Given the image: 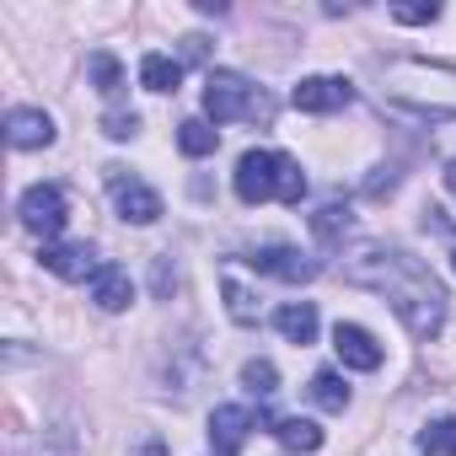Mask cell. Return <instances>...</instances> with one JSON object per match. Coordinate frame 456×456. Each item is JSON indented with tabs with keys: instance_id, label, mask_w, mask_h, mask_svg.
Segmentation results:
<instances>
[{
	"instance_id": "obj_2",
	"label": "cell",
	"mask_w": 456,
	"mask_h": 456,
	"mask_svg": "<svg viewBox=\"0 0 456 456\" xmlns=\"http://www.w3.org/2000/svg\"><path fill=\"white\" fill-rule=\"evenodd\" d=\"M237 199L242 204H269V199H285V204H301L306 199V177L290 156L280 151H248L237 161Z\"/></svg>"
},
{
	"instance_id": "obj_9",
	"label": "cell",
	"mask_w": 456,
	"mask_h": 456,
	"mask_svg": "<svg viewBox=\"0 0 456 456\" xmlns=\"http://www.w3.org/2000/svg\"><path fill=\"white\" fill-rule=\"evenodd\" d=\"M6 140L17 151H44V145H54V118L44 108H12L6 113Z\"/></svg>"
},
{
	"instance_id": "obj_13",
	"label": "cell",
	"mask_w": 456,
	"mask_h": 456,
	"mask_svg": "<svg viewBox=\"0 0 456 456\" xmlns=\"http://www.w3.org/2000/svg\"><path fill=\"white\" fill-rule=\"evenodd\" d=\"M274 328H280L290 344H312V338H317V306H312V301H290V306L274 312Z\"/></svg>"
},
{
	"instance_id": "obj_4",
	"label": "cell",
	"mask_w": 456,
	"mask_h": 456,
	"mask_svg": "<svg viewBox=\"0 0 456 456\" xmlns=\"http://www.w3.org/2000/svg\"><path fill=\"white\" fill-rule=\"evenodd\" d=\"M17 215H22V225H28L33 237L54 242V237L65 232V220H70V199H65V188H60V183H33V188L22 193Z\"/></svg>"
},
{
	"instance_id": "obj_14",
	"label": "cell",
	"mask_w": 456,
	"mask_h": 456,
	"mask_svg": "<svg viewBox=\"0 0 456 456\" xmlns=\"http://www.w3.org/2000/svg\"><path fill=\"white\" fill-rule=\"evenodd\" d=\"M177 81H183V60H172V54H145L140 60V86L145 92H177Z\"/></svg>"
},
{
	"instance_id": "obj_1",
	"label": "cell",
	"mask_w": 456,
	"mask_h": 456,
	"mask_svg": "<svg viewBox=\"0 0 456 456\" xmlns=\"http://www.w3.org/2000/svg\"><path fill=\"white\" fill-rule=\"evenodd\" d=\"M344 274L354 285H370L392 301V312L403 317V328L413 338H435L445 328V285L408 253L397 248H360L354 258H344Z\"/></svg>"
},
{
	"instance_id": "obj_5",
	"label": "cell",
	"mask_w": 456,
	"mask_h": 456,
	"mask_svg": "<svg viewBox=\"0 0 456 456\" xmlns=\"http://www.w3.org/2000/svg\"><path fill=\"white\" fill-rule=\"evenodd\" d=\"M290 102H296L301 113H338V108L354 102V86H349L344 76H306V81L290 92Z\"/></svg>"
},
{
	"instance_id": "obj_23",
	"label": "cell",
	"mask_w": 456,
	"mask_h": 456,
	"mask_svg": "<svg viewBox=\"0 0 456 456\" xmlns=\"http://www.w3.org/2000/svg\"><path fill=\"white\" fill-rule=\"evenodd\" d=\"M102 134L108 140H134L140 134V113H108L102 118Z\"/></svg>"
},
{
	"instance_id": "obj_10",
	"label": "cell",
	"mask_w": 456,
	"mask_h": 456,
	"mask_svg": "<svg viewBox=\"0 0 456 456\" xmlns=\"http://www.w3.org/2000/svg\"><path fill=\"white\" fill-rule=\"evenodd\" d=\"M333 349H338V360H344L349 370H376V365H381V344H376L360 322H338V328H333Z\"/></svg>"
},
{
	"instance_id": "obj_3",
	"label": "cell",
	"mask_w": 456,
	"mask_h": 456,
	"mask_svg": "<svg viewBox=\"0 0 456 456\" xmlns=\"http://www.w3.org/2000/svg\"><path fill=\"white\" fill-rule=\"evenodd\" d=\"M204 113H209V124L269 118V97L248 76H237V70H209V81H204Z\"/></svg>"
},
{
	"instance_id": "obj_27",
	"label": "cell",
	"mask_w": 456,
	"mask_h": 456,
	"mask_svg": "<svg viewBox=\"0 0 456 456\" xmlns=\"http://www.w3.org/2000/svg\"><path fill=\"white\" fill-rule=\"evenodd\" d=\"M451 269H456V253H451Z\"/></svg>"
},
{
	"instance_id": "obj_26",
	"label": "cell",
	"mask_w": 456,
	"mask_h": 456,
	"mask_svg": "<svg viewBox=\"0 0 456 456\" xmlns=\"http://www.w3.org/2000/svg\"><path fill=\"white\" fill-rule=\"evenodd\" d=\"M445 188L456 193V161H445Z\"/></svg>"
},
{
	"instance_id": "obj_12",
	"label": "cell",
	"mask_w": 456,
	"mask_h": 456,
	"mask_svg": "<svg viewBox=\"0 0 456 456\" xmlns=\"http://www.w3.org/2000/svg\"><path fill=\"white\" fill-rule=\"evenodd\" d=\"M92 301H97L102 312H124V306L134 301V285H129V274H124L118 264H102V269L92 274Z\"/></svg>"
},
{
	"instance_id": "obj_8",
	"label": "cell",
	"mask_w": 456,
	"mask_h": 456,
	"mask_svg": "<svg viewBox=\"0 0 456 456\" xmlns=\"http://www.w3.org/2000/svg\"><path fill=\"white\" fill-rule=\"evenodd\" d=\"M258 274H269V280H285V285H306V280H317V258H301L296 248H258L253 258H248Z\"/></svg>"
},
{
	"instance_id": "obj_16",
	"label": "cell",
	"mask_w": 456,
	"mask_h": 456,
	"mask_svg": "<svg viewBox=\"0 0 456 456\" xmlns=\"http://www.w3.org/2000/svg\"><path fill=\"white\" fill-rule=\"evenodd\" d=\"M225 312H232V322H242V328L258 322V296H253L237 274H225Z\"/></svg>"
},
{
	"instance_id": "obj_15",
	"label": "cell",
	"mask_w": 456,
	"mask_h": 456,
	"mask_svg": "<svg viewBox=\"0 0 456 456\" xmlns=\"http://www.w3.org/2000/svg\"><path fill=\"white\" fill-rule=\"evenodd\" d=\"M274 435H280L285 451H301V456L322 445V429H317L312 419H274Z\"/></svg>"
},
{
	"instance_id": "obj_7",
	"label": "cell",
	"mask_w": 456,
	"mask_h": 456,
	"mask_svg": "<svg viewBox=\"0 0 456 456\" xmlns=\"http://www.w3.org/2000/svg\"><path fill=\"white\" fill-rule=\"evenodd\" d=\"M38 264H44L49 274H60V280H92V274L102 269L97 253H92V242H44Z\"/></svg>"
},
{
	"instance_id": "obj_18",
	"label": "cell",
	"mask_w": 456,
	"mask_h": 456,
	"mask_svg": "<svg viewBox=\"0 0 456 456\" xmlns=\"http://www.w3.org/2000/svg\"><path fill=\"white\" fill-rule=\"evenodd\" d=\"M177 145H183V156H209L220 145V134H215V124L188 118V124H177Z\"/></svg>"
},
{
	"instance_id": "obj_24",
	"label": "cell",
	"mask_w": 456,
	"mask_h": 456,
	"mask_svg": "<svg viewBox=\"0 0 456 456\" xmlns=\"http://www.w3.org/2000/svg\"><path fill=\"white\" fill-rule=\"evenodd\" d=\"M392 17L408 22V28H419V22H440V6H435V0H429V6H392Z\"/></svg>"
},
{
	"instance_id": "obj_21",
	"label": "cell",
	"mask_w": 456,
	"mask_h": 456,
	"mask_svg": "<svg viewBox=\"0 0 456 456\" xmlns=\"http://www.w3.org/2000/svg\"><path fill=\"white\" fill-rule=\"evenodd\" d=\"M86 70H92V81H97L102 97H118V92H124V70H118V60H113L108 49H97V54L86 60Z\"/></svg>"
},
{
	"instance_id": "obj_6",
	"label": "cell",
	"mask_w": 456,
	"mask_h": 456,
	"mask_svg": "<svg viewBox=\"0 0 456 456\" xmlns=\"http://www.w3.org/2000/svg\"><path fill=\"white\" fill-rule=\"evenodd\" d=\"M108 183H113V199H118V215L129 220V225H151V220H161V193L156 188H145V183H124V172L113 167L108 172Z\"/></svg>"
},
{
	"instance_id": "obj_22",
	"label": "cell",
	"mask_w": 456,
	"mask_h": 456,
	"mask_svg": "<svg viewBox=\"0 0 456 456\" xmlns=\"http://www.w3.org/2000/svg\"><path fill=\"white\" fill-rule=\"evenodd\" d=\"M242 381H248L258 397L280 392V370H274V360H248V365H242Z\"/></svg>"
},
{
	"instance_id": "obj_17",
	"label": "cell",
	"mask_w": 456,
	"mask_h": 456,
	"mask_svg": "<svg viewBox=\"0 0 456 456\" xmlns=\"http://www.w3.org/2000/svg\"><path fill=\"white\" fill-rule=\"evenodd\" d=\"M312 397H317V408H328V413H344V408H349V387H344L338 370H317V376H312Z\"/></svg>"
},
{
	"instance_id": "obj_20",
	"label": "cell",
	"mask_w": 456,
	"mask_h": 456,
	"mask_svg": "<svg viewBox=\"0 0 456 456\" xmlns=\"http://www.w3.org/2000/svg\"><path fill=\"white\" fill-rule=\"evenodd\" d=\"M312 232H317V242H338V237H349V209L344 204H322L317 215H312Z\"/></svg>"
},
{
	"instance_id": "obj_25",
	"label": "cell",
	"mask_w": 456,
	"mask_h": 456,
	"mask_svg": "<svg viewBox=\"0 0 456 456\" xmlns=\"http://www.w3.org/2000/svg\"><path fill=\"white\" fill-rule=\"evenodd\" d=\"M209 49H204V38H183V60H204Z\"/></svg>"
},
{
	"instance_id": "obj_11",
	"label": "cell",
	"mask_w": 456,
	"mask_h": 456,
	"mask_svg": "<svg viewBox=\"0 0 456 456\" xmlns=\"http://www.w3.org/2000/svg\"><path fill=\"white\" fill-rule=\"evenodd\" d=\"M248 429H253V413L237 408V403H220V408L209 413V440H215L220 456H237L242 440H248Z\"/></svg>"
},
{
	"instance_id": "obj_19",
	"label": "cell",
	"mask_w": 456,
	"mask_h": 456,
	"mask_svg": "<svg viewBox=\"0 0 456 456\" xmlns=\"http://www.w3.org/2000/svg\"><path fill=\"white\" fill-rule=\"evenodd\" d=\"M419 451L424 456H456V419H435L419 429Z\"/></svg>"
}]
</instances>
